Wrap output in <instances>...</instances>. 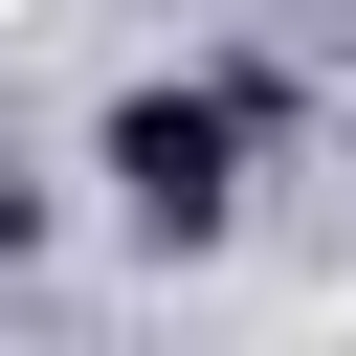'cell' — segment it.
<instances>
[{"label": "cell", "mask_w": 356, "mask_h": 356, "mask_svg": "<svg viewBox=\"0 0 356 356\" xmlns=\"http://www.w3.org/2000/svg\"><path fill=\"white\" fill-rule=\"evenodd\" d=\"M89 178H111L134 245H222V200H245V89H111Z\"/></svg>", "instance_id": "6da1fadb"}]
</instances>
